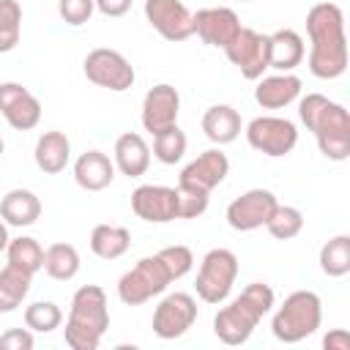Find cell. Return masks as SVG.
<instances>
[{"instance_id":"obj_37","label":"cell","mask_w":350,"mask_h":350,"mask_svg":"<svg viewBox=\"0 0 350 350\" xmlns=\"http://www.w3.org/2000/svg\"><path fill=\"white\" fill-rule=\"evenodd\" d=\"M93 11H96L93 0H57V14L71 27H79V25L90 22Z\"/></svg>"},{"instance_id":"obj_28","label":"cell","mask_w":350,"mask_h":350,"mask_svg":"<svg viewBox=\"0 0 350 350\" xmlns=\"http://www.w3.org/2000/svg\"><path fill=\"white\" fill-rule=\"evenodd\" d=\"M5 254H8V262L16 265L19 271L25 273H36L44 268V249L36 238L30 235H19V238H11L8 246H5Z\"/></svg>"},{"instance_id":"obj_21","label":"cell","mask_w":350,"mask_h":350,"mask_svg":"<svg viewBox=\"0 0 350 350\" xmlns=\"http://www.w3.org/2000/svg\"><path fill=\"white\" fill-rule=\"evenodd\" d=\"M112 153H115V167L129 178H139L150 167V148L137 131L120 134L115 139V150Z\"/></svg>"},{"instance_id":"obj_39","label":"cell","mask_w":350,"mask_h":350,"mask_svg":"<svg viewBox=\"0 0 350 350\" xmlns=\"http://www.w3.org/2000/svg\"><path fill=\"white\" fill-rule=\"evenodd\" d=\"M323 347L325 350H350V334L345 328H334V331L325 334Z\"/></svg>"},{"instance_id":"obj_16","label":"cell","mask_w":350,"mask_h":350,"mask_svg":"<svg viewBox=\"0 0 350 350\" xmlns=\"http://www.w3.org/2000/svg\"><path fill=\"white\" fill-rule=\"evenodd\" d=\"M191 22H194V33L200 36L202 44L208 46H227L238 30L243 27L238 14L227 5H213V8H200L197 14H191Z\"/></svg>"},{"instance_id":"obj_7","label":"cell","mask_w":350,"mask_h":350,"mask_svg":"<svg viewBox=\"0 0 350 350\" xmlns=\"http://www.w3.org/2000/svg\"><path fill=\"white\" fill-rule=\"evenodd\" d=\"M235 276H238V257L230 249H211L197 271V282H194L197 295L205 304H221L230 295Z\"/></svg>"},{"instance_id":"obj_38","label":"cell","mask_w":350,"mask_h":350,"mask_svg":"<svg viewBox=\"0 0 350 350\" xmlns=\"http://www.w3.org/2000/svg\"><path fill=\"white\" fill-rule=\"evenodd\" d=\"M36 339L30 328H8L0 334V350H33Z\"/></svg>"},{"instance_id":"obj_4","label":"cell","mask_w":350,"mask_h":350,"mask_svg":"<svg viewBox=\"0 0 350 350\" xmlns=\"http://www.w3.org/2000/svg\"><path fill=\"white\" fill-rule=\"evenodd\" d=\"M107 328H109L107 293L98 284H82L71 295V309L63 328L66 345L71 350H96Z\"/></svg>"},{"instance_id":"obj_42","label":"cell","mask_w":350,"mask_h":350,"mask_svg":"<svg viewBox=\"0 0 350 350\" xmlns=\"http://www.w3.org/2000/svg\"><path fill=\"white\" fill-rule=\"evenodd\" d=\"M3 148H5V142H3V137H0V156H3Z\"/></svg>"},{"instance_id":"obj_9","label":"cell","mask_w":350,"mask_h":350,"mask_svg":"<svg viewBox=\"0 0 350 350\" xmlns=\"http://www.w3.org/2000/svg\"><path fill=\"white\" fill-rule=\"evenodd\" d=\"M246 139L249 145L271 159L287 156L295 145H298V129L293 120L287 118H276V115H260L254 120H249L246 126Z\"/></svg>"},{"instance_id":"obj_11","label":"cell","mask_w":350,"mask_h":350,"mask_svg":"<svg viewBox=\"0 0 350 350\" xmlns=\"http://www.w3.org/2000/svg\"><path fill=\"white\" fill-rule=\"evenodd\" d=\"M279 200L273 191L268 189H249L241 197H235L227 205V224L238 232H249L257 227H265V221L271 219V213L276 211Z\"/></svg>"},{"instance_id":"obj_18","label":"cell","mask_w":350,"mask_h":350,"mask_svg":"<svg viewBox=\"0 0 350 350\" xmlns=\"http://www.w3.org/2000/svg\"><path fill=\"white\" fill-rule=\"evenodd\" d=\"M227 172H230V159H227L219 148H208V150H202L194 161H189V164L180 170L178 183L194 186V189L211 194V191L227 178Z\"/></svg>"},{"instance_id":"obj_15","label":"cell","mask_w":350,"mask_h":350,"mask_svg":"<svg viewBox=\"0 0 350 350\" xmlns=\"http://www.w3.org/2000/svg\"><path fill=\"white\" fill-rule=\"evenodd\" d=\"M0 115L16 131H30L41 120V101L19 82H0Z\"/></svg>"},{"instance_id":"obj_22","label":"cell","mask_w":350,"mask_h":350,"mask_svg":"<svg viewBox=\"0 0 350 350\" xmlns=\"http://www.w3.org/2000/svg\"><path fill=\"white\" fill-rule=\"evenodd\" d=\"M301 60H304V38L295 30L282 27L273 36H268V68L293 71L295 66H301Z\"/></svg>"},{"instance_id":"obj_41","label":"cell","mask_w":350,"mask_h":350,"mask_svg":"<svg viewBox=\"0 0 350 350\" xmlns=\"http://www.w3.org/2000/svg\"><path fill=\"white\" fill-rule=\"evenodd\" d=\"M8 241H11V238H8V224H5L3 219H0V252H5Z\"/></svg>"},{"instance_id":"obj_10","label":"cell","mask_w":350,"mask_h":350,"mask_svg":"<svg viewBox=\"0 0 350 350\" xmlns=\"http://www.w3.org/2000/svg\"><path fill=\"white\" fill-rule=\"evenodd\" d=\"M224 55L241 71V77L260 79L262 71L268 68V36L252 27H241L238 36L224 46Z\"/></svg>"},{"instance_id":"obj_33","label":"cell","mask_w":350,"mask_h":350,"mask_svg":"<svg viewBox=\"0 0 350 350\" xmlns=\"http://www.w3.org/2000/svg\"><path fill=\"white\" fill-rule=\"evenodd\" d=\"M265 227L276 241H290L304 230V213L293 205H276V211L271 213Z\"/></svg>"},{"instance_id":"obj_3","label":"cell","mask_w":350,"mask_h":350,"mask_svg":"<svg viewBox=\"0 0 350 350\" xmlns=\"http://www.w3.org/2000/svg\"><path fill=\"white\" fill-rule=\"evenodd\" d=\"M273 309V290L265 282H252L213 317V334L224 345H243L257 323Z\"/></svg>"},{"instance_id":"obj_23","label":"cell","mask_w":350,"mask_h":350,"mask_svg":"<svg viewBox=\"0 0 350 350\" xmlns=\"http://www.w3.org/2000/svg\"><path fill=\"white\" fill-rule=\"evenodd\" d=\"M41 216V200L30 189H11L0 200V219L8 227H30Z\"/></svg>"},{"instance_id":"obj_12","label":"cell","mask_w":350,"mask_h":350,"mask_svg":"<svg viewBox=\"0 0 350 350\" xmlns=\"http://www.w3.org/2000/svg\"><path fill=\"white\" fill-rule=\"evenodd\" d=\"M197 320V301L189 293H170L153 312V334L159 339L183 336Z\"/></svg>"},{"instance_id":"obj_6","label":"cell","mask_w":350,"mask_h":350,"mask_svg":"<svg viewBox=\"0 0 350 350\" xmlns=\"http://www.w3.org/2000/svg\"><path fill=\"white\" fill-rule=\"evenodd\" d=\"M170 282H172V276H170L164 260L159 254H150V257L137 260V265L120 276L118 298L126 306H139V304L150 301L153 295H161Z\"/></svg>"},{"instance_id":"obj_19","label":"cell","mask_w":350,"mask_h":350,"mask_svg":"<svg viewBox=\"0 0 350 350\" xmlns=\"http://www.w3.org/2000/svg\"><path fill=\"white\" fill-rule=\"evenodd\" d=\"M301 96V79L293 71H282L273 77H260L254 88V101L262 109H284Z\"/></svg>"},{"instance_id":"obj_35","label":"cell","mask_w":350,"mask_h":350,"mask_svg":"<svg viewBox=\"0 0 350 350\" xmlns=\"http://www.w3.org/2000/svg\"><path fill=\"white\" fill-rule=\"evenodd\" d=\"M175 189H178V219H197L208 211V200H211L208 191H200L183 183H178Z\"/></svg>"},{"instance_id":"obj_5","label":"cell","mask_w":350,"mask_h":350,"mask_svg":"<svg viewBox=\"0 0 350 350\" xmlns=\"http://www.w3.org/2000/svg\"><path fill=\"white\" fill-rule=\"evenodd\" d=\"M323 323V304L320 295L312 290H295L284 298V304L273 312L271 331L279 342L295 345L306 336H312Z\"/></svg>"},{"instance_id":"obj_1","label":"cell","mask_w":350,"mask_h":350,"mask_svg":"<svg viewBox=\"0 0 350 350\" xmlns=\"http://www.w3.org/2000/svg\"><path fill=\"white\" fill-rule=\"evenodd\" d=\"M306 36L312 41L309 49V71L317 79H336L347 68V36H345V14L336 3H314L306 11Z\"/></svg>"},{"instance_id":"obj_26","label":"cell","mask_w":350,"mask_h":350,"mask_svg":"<svg viewBox=\"0 0 350 350\" xmlns=\"http://www.w3.org/2000/svg\"><path fill=\"white\" fill-rule=\"evenodd\" d=\"M131 235L126 227L118 224H96L90 232V252L101 260H118L129 252Z\"/></svg>"},{"instance_id":"obj_30","label":"cell","mask_w":350,"mask_h":350,"mask_svg":"<svg viewBox=\"0 0 350 350\" xmlns=\"http://www.w3.org/2000/svg\"><path fill=\"white\" fill-rule=\"evenodd\" d=\"M320 271L325 276H345L350 273V235H334L320 249Z\"/></svg>"},{"instance_id":"obj_31","label":"cell","mask_w":350,"mask_h":350,"mask_svg":"<svg viewBox=\"0 0 350 350\" xmlns=\"http://www.w3.org/2000/svg\"><path fill=\"white\" fill-rule=\"evenodd\" d=\"M22 36V5L16 0H0V55L11 52Z\"/></svg>"},{"instance_id":"obj_27","label":"cell","mask_w":350,"mask_h":350,"mask_svg":"<svg viewBox=\"0 0 350 350\" xmlns=\"http://www.w3.org/2000/svg\"><path fill=\"white\" fill-rule=\"evenodd\" d=\"M44 271L57 279L68 282L79 273V252L71 243H52L44 249Z\"/></svg>"},{"instance_id":"obj_14","label":"cell","mask_w":350,"mask_h":350,"mask_svg":"<svg viewBox=\"0 0 350 350\" xmlns=\"http://www.w3.org/2000/svg\"><path fill=\"white\" fill-rule=\"evenodd\" d=\"M131 211L150 224H167L178 219V189L172 186H137L131 191Z\"/></svg>"},{"instance_id":"obj_32","label":"cell","mask_w":350,"mask_h":350,"mask_svg":"<svg viewBox=\"0 0 350 350\" xmlns=\"http://www.w3.org/2000/svg\"><path fill=\"white\" fill-rule=\"evenodd\" d=\"M186 153V134L175 126L153 134V156L161 161V164H178Z\"/></svg>"},{"instance_id":"obj_25","label":"cell","mask_w":350,"mask_h":350,"mask_svg":"<svg viewBox=\"0 0 350 350\" xmlns=\"http://www.w3.org/2000/svg\"><path fill=\"white\" fill-rule=\"evenodd\" d=\"M202 131L216 145L235 142L238 134H241V115H238V109H232L230 104H213V107H208L205 115H202Z\"/></svg>"},{"instance_id":"obj_13","label":"cell","mask_w":350,"mask_h":350,"mask_svg":"<svg viewBox=\"0 0 350 350\" xmlns=\"http://www.w3.org/2000/svg\"><path fill=\"white\" fill-rule=\"evenodd\" d=\"M145 19L167 41H186L194 36L191 11L180 0H145Z\"/></svg>"},{"instance_id":"obj_24","label":"cell","mask_w":350,"mask_h":350,"mask_svg":"<svg viewBox=\"0 0 350 350\" xmlns=\"http://www.w3.org/2000/svg\"><path fill=\"white\" fill-rule=\"evenodd\" d=\"M71 159V142L63 131H44L36 142V167L46 175H57L66 170Z\"/></svg>"},{"instance_id":"obj_43","label":"cell","mask_w":350,"mask_h":350,"mask_svg":"<svg viewBox=\"0 0 350 350\" xmlns=\"http://www.w3.org/2000/svg\"><path fill=\"white\" fill-rule=\"evenodd\" d=\"M241 3H246V0H241Z\"/></svg>"},{"instance_id":"obj_17","label":"cell","mask_w":350,"mask_h":350,"mask_svg":"<svg viewBox=\"0 0 350 350\" xmlns=\"http://www.w3.org/2000/svg\"><path fill=\"white\" fill-rule=\"evenodd\" d=\"M178 112H180V96L167 82L153 85L142 98V126L150 134H159V131L175 126Z\"/></svg>"},{"instance_id":"obj_29","label":"cell","mask_w":350,"mask_h":350,"mask_svg":"<svg viewBox=\"0 0 350 350\" xmlns=\"http://www.w3.org/2000/svg\"><path fill=\"white\" fill-rule=\"evenodd\" d=\"M30 279H33L30 273L19 271L11 262L0 271V312H14L25 301V295L30 290Z\"/></svg>"},{"instance_id":"obj_20","label":"cell","mask_w":350,"mask_h":350,"mask_svg":"<svg viewBox=\"0 0 350 350\" xmlns=\"http://www.w3.org/2000/svg\"><path fill=\"white\" fill-rule=\"evenodd\" d=\"M112 178H115V161H109V156L101 150H85L74 161V180L85 191H101L112 183Z\"/></svg>"},{"instance_id":"obj_2","label":"cell","mask_w":350,"mask_h":350,"mask_svg":"<svg viewBox=\"0 0 350 350\" xmlns=\"http://www.w3.org/2000/svg\"><path fill=\"white\" fill-rule=\"evenodd\" d=\"M298 115L304 126L314 134L317 148L331 161L350 159V115L342 104L323 93H306L298 101Z\"/></svg>"},{"instance_id":"obj_40","label":"cell","mask_w":350,"mask_h":350,"mask_svg":"<svg viewBox=\"0 0 350 350\" xmlns=\"http://www.w3.org/2000/svg\"><path fill=\"white\" fill-rule=\"evenodd\" d=\"M93 3L104 16H123L131 8V0H93Z\"/></svg>"},{"instance_id":"obj_36","label":"cell","mask_w":350,"mask_h":350,"mask_svg":"<svg viewBox=\"0 0 350 350\" xmlns=\"http://www.w3.org/2000/svg\"><path fill=\"white\" fill-rule=\"evenodd\" d=\"M159 257L164 260V265H167V271H170L172 279L186 276V273L191 271V265H194V254H191V249H189V246H180V243L161 249Z\"/></svg>"},{"instance_id":"obj_8","label":"cell","mask_w":350,"mask_h":350,"mask_svg":"<svg viewBox=\"0 0 350 350\" xmlns=\"http://www.w3.org/2000/svg\"><path fill=\"white\" fill-rule=\"evenodd\" d=\"M82 71H85L88 82H93L98 88H107V90H115V93L129 90L134 85V79H137L134 66L118 49H109V46L90 49L85 55Z\"/></svg>"},{"instance_id":"obj_34","label":"cell","mask_w":350,"mask_h":350,"mask_svg":"<svg viewBox=\"0 0 350 350\" xmlns=\"http://www.w3.org/2000/svg\"><path fill=\"white\" fill-rule=\"evenodd\" d=\"M60 323H63V312L52 301H36L25 309V325L36 334H49L60 328Z\"/></svg>"}]
</instances>
